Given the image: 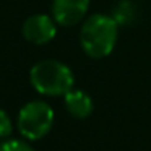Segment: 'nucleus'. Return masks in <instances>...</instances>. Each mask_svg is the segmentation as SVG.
<instances>
[{
    "label": "nucleus",
    "instance_id": "nucleus-8",
    "mask_svg": "<svg viewBox=\"0 0 151 151\" xmlns=\"http://www.w3.org/2000/svg\"><path fill=\"white\" fill-rule=\"evenodd\" d=\"M13 132V124H12V119L4 109H0V140L8 138Z\"/></svg>",
    "mask_w": 151,
    "mask_h": 151
},
{
    "label": "nucleus",
    "instance_id": "nucleus-6",
    "mask_svg": "<svg viewBox=\"0 0 151 151\" xmlns=\"http://www.w3.org/2000/svg\"><path fill=\"white\" fill-rule=\"evenodd\" d=\"M63 104H65V109L68 111V114L76 119L89 117L93 114V109H94V102H93L91 96L81 89L75 88L63 96Z\"/></svg>",
    "mask_w": 151,
    "mask_h": 151
},
{
    "label": "nucleus",
    "instance_id": "nucleus-1",
    "mask_svg": "<svg viewBox=\"0 0 151 151\" xmlns=\"http://www.w3.org/2000/svg\"><path fill=\"white\" fill-rule=\"evenodd\" d=\"M119 39V23L106 13L89 15L80 29V44L83 52L91 59L111 55Z\"/></svg>",
    "mask_w": 151,
    "mask_h": 151
},
{
    "label": "nucleus",
    "instance_id": "nucleus-4",
    "mask_svg": "<svg viewBox=\"0 0 151 151\" xmlns=\"http://www.w3.org/2000/svg\"><path fill=\"white\" fill-rule=\"evenodd\" d=\"M21 33H23V37L29 44L44 46V44L50 42L57 36V23L49 15L36 13L24 20Z\"/></svg>",
    "mask_w": 151,
    "mask_h": 151
},
{
    "label": "nucleus",
    "instance_id": "nucleus-2",
    "mask_svg": "<svg viewBox=\"0 0 151 151\" xmlns=\"http://www.w3.org/2000/svg\"><path fill=\"white\" fill-rule=\"evenodd\" d=\"M29 83L42 96H65L75 86V75L59 60H41L29 70Z\"/></svg>",
    "mask_w": 151,
    "mask_h": 151
},
{
    "label": "nucleus",
    "instance_id": "nucleus-7",
    "mask_svg": "<svg viewBox=\"0 0 151 151\" xmlns=\"http://www.w3.org/2000/svg\"><path fill=\"white\" fill-rule=\"evenodd\" d=\"M0 151H34L28 141L23 140H7L0 145Z\"/></svg>",
    "mask_w": 151,
    "mask_h": 151
},
{
    "label": "nucleus",
    "instance_id": "nucleus-5",
    "mask_svg": "<svg viewBox=\"0 0 151 151\" xmlns=\"http://www.w3.org/2000/svg\"><path fill=\"white\" fill-rule=\"evenodd\" d=\"M89 0H52V18L60 26H73L85 20Z\"/></svg>",
    "mask_w": 151,
    "mask_h": 151
},
{
    "label": "nucleus",
    "instance_id": "nucleus-3",
    "mask_svg": "<svg viewBox=\"0 0 151 151\" xmlns=\"http://www.w3.org/2000/svg\"><path fill=\"white\" fill-rule=\"evenodd\" d=\"M55 114L54 109L44 101H29L20 109L17 117V127L21 137L28 141H37L47 137L52 130Z\"/></svg>",
    "mask_w": 151,
    "mask_h": 151
}]
</instances>
